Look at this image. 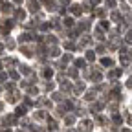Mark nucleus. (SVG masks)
I'll return each mask as SVG.
<instances>
[{"label":"nucleus","instance_id":"nucleus-2","mask_svg":"<svg viewBox=\"0 0 132 132\" xmlns=\"http://www.w3.org/2000/svg\"><path fill=\"white\" fill-rule=\"evenodd\" d=\"M90 127H92L90 121H85V123H82V130H90Z\"/></svg>","mask_w":132,"mask_h":132},{"label":"nucleus","instance_id":"nucleus-3","mask_svg":"<svg viewBox=\"0 0 132 132\" xmlns=\"http://www.w3.org/2000/svg\"><path fill=\"white\" fill-rule=\"evenodd\" d=\"M127 42H132V29L127 33Z\"/></svg>","mask_w":132,"mask_h":132},{"label":"nucleus","instance_id":"nucleus-5","mask_svg":"<svg viewBox=\"0 0 132 132\" xmlns=\"http://www.w3.org/2000/svg\"><path fill=\"white\" fill-rule=\"evenodd\" d=\"M114 121H116V123H121V116L116 114V116H114Z\"/></svg>","mask_w":132,"mask_h":132},{"label":"nucleus","instance_id":"nucleus-4","mask_svg":"<svg viewBox=\"0 0 132 132\" xmlns=\"http://www.w3.org/2000/svg\"><path fill=\"white\" fill-rule=\"evenodd\" d=\"M16 114L22 116V114H24V106H19V108H16Z\"/></svg>","mask_w":132,"mask_h":132},{"label":"nucleus","instance_id":"nucleus-1","mask_svg":"<svg viewBox=\"0 0 132 132\" xmlns=\"http://www.w3.org/2000/svg\"><path fill=\"white\" fill-rule=\"evenodd\" d=\"M101 62H103V66H112V59H106V57H105Z\"/></svg>","mask_w":132,"mask_h":132},{"label":"nucleus","instance_id":"nucleus-8","mask_svg":"<svg viewBox=\"0 0 132 132\" xmlns=\"http://www.w3.org/2000/svg\"><path fill=\"white\" fill-rule=\"evenodd\" d=\"M130 53H132V52H130Z\"/></svg>","mask_w":132,"mask_h":132},{"label":"nucleus","instance_id":"nucleus-7","mask_svg":"<svg viewBox=\"0 0 132 132\" xmlns=\"http://www.w3.org/2000/svg\"><path fill=\"white\" fill-rule=\"evenodd\" d=\"M123 132H130V130H128V128H123Z\"/></svg>","mask_w":132,"mask_h":132},{"label":"nucleus","instance_id":"nucleus-6","mask_svg":"<svg viewBox=\"0 0 132 132\" xmlns=\"http://www.w3.org/2000/svg\"><path fill=\"white\" fill-rule=\"evenodd\" d=\"M127 88H132V79H128V81H127Z\"/></svg>","mask_w":132,"mask_h":132}]
</instances>
